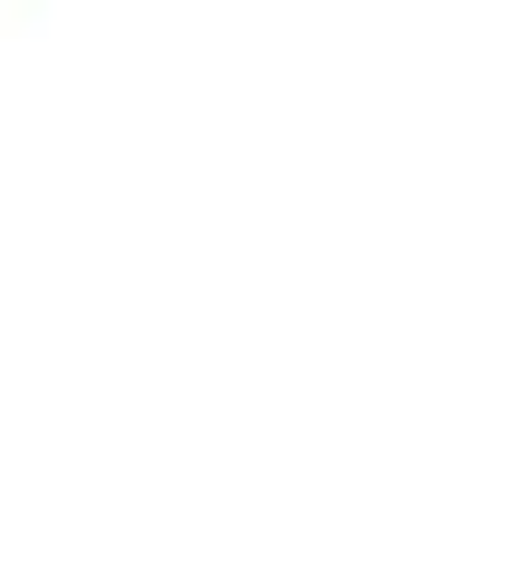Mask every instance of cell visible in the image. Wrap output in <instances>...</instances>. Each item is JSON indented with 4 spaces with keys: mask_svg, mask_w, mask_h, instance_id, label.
I'll use <instances>...</instances> for the list:
<instances>
[]
</instances>
